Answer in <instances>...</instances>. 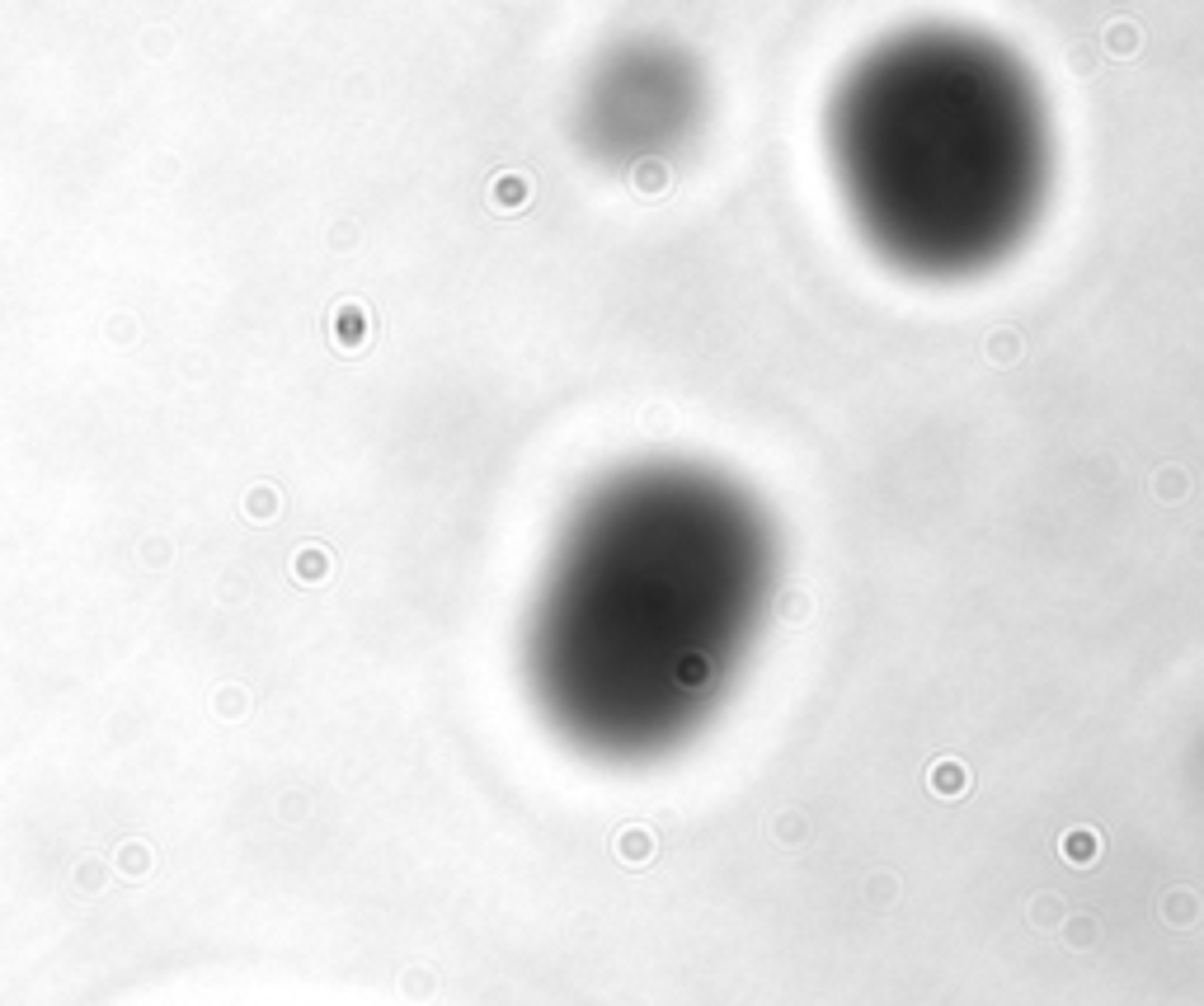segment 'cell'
<instances>
[{"label": "cell", "instance_id": "obj_1", "mask_svg": "<svg viewBox=\"0 0 1204 1006\" xmlns=\"http://www.w3.org/2000/svg\"><path fill=\"white\" fill-rule=\"evenodd\" d=\"M757 560L729 518L636 508L569 560L546 616L561 716L607 748L673 734L711 691L753 607Z\"/></svg>", "mask_w": 1204, "mask_h": 1006}]
</instances>
